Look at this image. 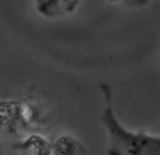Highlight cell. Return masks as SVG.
<instances>
[{"label":"cell","instance_id":"cell-5","mask_svg":"<svg viewBox=\"0 0 160 155\" xmlns=\"http://www.w3.org/2000/svg\"><path fill=\"white\" fill-rule=\"evenodd\" d=\"M149 2L150 0H110V3H112V4H121L124 7H131V8L143 7Z\"/></svg>","mask_w":160,"mask_h":155},{"label":"cell","instance_id":"cell-3","mask_svg":"<svg viewBox=\"0 0 160 155\" xmlns=\"http://www.w3.org/2000/svg\"><path fill=\"white\" fill-rule=\"evenodd\" d=\"M18 155H52V142L41 136H30L17 145Z\"/></svg>","mask_w":160,"mask_h":155},{"label":"cell","instance_id":"cell-4","mask_svg":"<svg viewBox=\"0 0 160 155\" xmlns=\"http://www.w3.org/2000/svg\"><path fill=\"white\" fill-rule=\"evenodd\" d=\"M52 155H87V151L76 137L61 136L52 142Z\"/></svg>","mask_w":160,"mask_h":155},{"label":"cell","instance_id":"cell-1","mask_svg":"<svg viewBox=\"0 0 160 155\" xmlns=\"http://www.w3.org/2000/svg\"><path fill=\"white\" fill-rule=\"evenodd\" d=\"M101 89L105 97L101 121L108 134L107 155H160V137L127 130L114 113L110 85L102 83Z\"/></svg>","mask_w":160,"mask_h":155},{"label":"cell","instance_id":"cell-2","mask_svg":"<svg viewBox=\"0 0 160 155\" xmlns=\"http://www.w3.org/2000/svg\"><path fill=\"white\" fill-rule=\"evenodd\" d=\"M80 0H35L37 11L47 19H59V17L72 14L78 8Z\"/></svg>","mask_w":160,"mask_h":155}]
</instances>
